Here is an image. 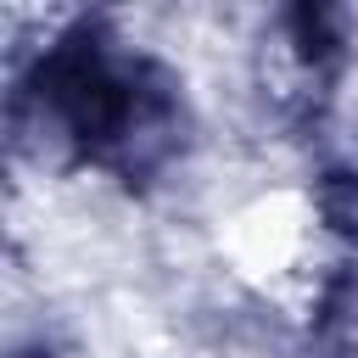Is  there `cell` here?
<instances>
[{
  "label": "cell",
  "instance_id": "1",
  "mask_svg": "<svg viewBox=\"0 0 358 358\" xmlns=\"http://www.w3.org/2000/svg\"><path fill=\"white\" fill-rule=\"evenodd\" d=\"M11 129L117 185H151L190 145L185 84L106 17H73L11 78Z\"/></svg>",
  "mask_w": 358,
  "mask_h": 358
},
{
  "label": "cell",
  "instance_id": "2",
  "mask_svg": "<svg viewBox=\"0 0 358 358\" xmlns=\"http://www.w3.org/2000/svg\"><path fill=\"white\" fill-rule=\"evenodd\" d=\"M17 358H50V352H17Z\"/></svg>",
  "mask_w": 358,
  "mask_h": 358
}]
</instances>
